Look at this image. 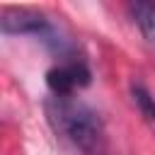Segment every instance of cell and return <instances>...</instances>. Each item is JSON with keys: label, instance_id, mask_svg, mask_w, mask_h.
Returning a JSON list of instances; mask_svg holds the SVG:
<instances>
[{"label": "cell", "instance_id": "7a4b0ae2", "mask_svg": "<svg viewBox=\"0 0 155 155\" xmlns=\"http://www.w3.org/2000/svg\"><path fill=\"white\" fill-rule=\"evenodd\" d=\"M92 82V73L82 61H68L63 65H56L46 73V85L56 97H70L73 90L87 87Z\"/></svg>", "mask_w": 155, "mask_h": 155}, {"label": "cell", "instance_id": "3957f363", "mask_svg": "<svg viewBox=\"0 0 155 155\" xmlns=\"http://www.w3.org/2000/svg\"><path fill=\"white\" fill-rule=\"evenodd\" d=\"M53 24L34 10L27 7H5L0 15V29L2 34H34V36H44Z\"/></svg>", "mask_w": 155, "mask_h": 155}, {"label": "cell", "instance_id": "5b68a950", "mask_svg": "<svg viewBox=\"0 0 155 155\" xmlns=\"http://www.w3.org/2000/svg\"><path fill=\"white\" fill-rule=\"evenodd\" d=\"M131 97H133L140 116L148 119V121H155V97L150 94V90L145 85L136 82V85H131Z\"/></svg>", "mask_w": 155, "mask_h": 155}, {"label": "cell", "instance_id": "6da1fadb", "mask_svg": "<svg viewBox=\"0 0 155 155\" xmlns=\"http://www.w3.org/2000/svg\"><path fill=\"white\" fill-rule=\"evenodd\" d=\"M46 111H48V119L56 126V131H61L75 150H80L85 155H94L102 148L104 124L90 104H85L80 99L53 97L46 104Z\"/></svg>", "mask_w": 155, "mask_h": 155}, {"label": "cell", "instance_id": "277c9868", "mask_svg": "<svg viewBox=\"0 0 155 155\" xmlns=\"http://www.w3.org/2000/svg\"><path fill=\"white\" fill-rule=\"evenodd\" d=\"M128 15L136 22V27L140 29L143 39L148 44H155V2L136 0V2L128 5Z\"/></svg>", "mask_w": 155, "mask_h": 155}]
</instances>
